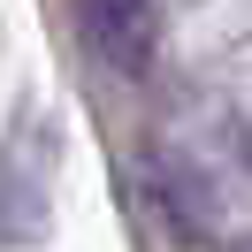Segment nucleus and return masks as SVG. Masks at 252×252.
<instances>
[{
  "mask_svg": "<svg viewBox=\"0 0 252 252\" xmlns=\"http://www.w3.org/2000/svg\"><path fill=\"white\" fill-rule=\"evenodd\" d=\"M46 168H54L46 130H23L0 153V237H38L46 229Z\"/></svg>",
  "mask_w": 252,
  "mask_h": 252,
  "instance_id": "obj_2",
  "label": "nucleus"
},
{
  "mask_svg": "<svg viewBox=\"0 0 252 252\" xmlns=\"http://www.w3.org/2000/svg\"><path fill=\"white\" fill-rule=\"evenodd\" d=\"M77 31L115 77H145L160 46V8L153 0H77Z\"/></svg>",
  "mask_w": 252,
  "mask_h": 252,
  "instance_id": "obj_1",
  "label": "nucleus"
},
{
  "mask_svg": "<svg viewBox=\"0 0 252 252\" xmlns=\"http://www.w3.org/2000/svg\"><path fill=\"white\" fill-rule=\"evenodd\" d=\"M160 199L176 206L184 237H206V229H214V206H206V176H191L176 153H160Z\"/></svg>",
  "mask_w": 252,
  "mask_h": 252,
  "instance_id": "obj_3",
  "label": "nucleus"
}]
</instances>
